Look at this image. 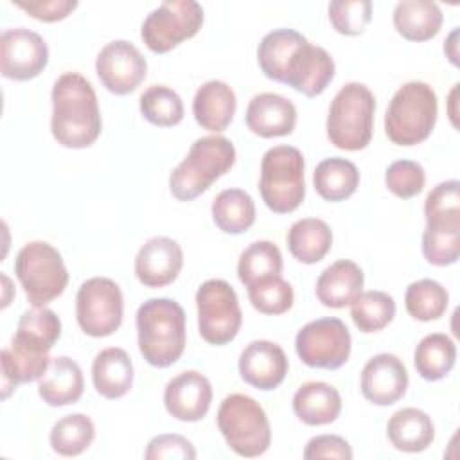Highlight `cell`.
Here are the masks:
<instances>
[{
	"instance_id": "1",
	"label": "cell",
	"mask_w": 460,
	"mask_h": 460,
	"mask_svg": "<svg viewBox=\"0 0 460 460\" xmlns=\"http://www.w3.org/2000/svg\"><path fill=\"white\" fill-rule=\"evenodd\" d=\"M61 338V320L47 307L25 311L16 325L11 345L0 354L2 399H7L18 385L40 379L50 365L49 352Z\"/></svg>"
},
{
	"instance_id": "2",
	"label": "cell",
	"mask_w": 460,
	"mask_h": 460,
	"mask_svg": "<svg viewBox=\"0 0 460 460\" xmlns=\"http://www.w3.org/2000/svg\"><path fill=\"white\" fill-rule=\"evenodd\" d=\"M50 131L58 144L84 149L95 144L102 131L101 110L92 83L79 72L61 74L50 92Z\"/></svg>"
},
{
	"instance_id": "3",
	"label": "cell",
	"mask_w": 460,
	"mask_h": 460,
	"mask_svg": "<svg viewBox=\"0 0 460 460\" xmlns=\"http://www.w3.org/2000/svg\"><path fill=\"white\" fill-rule=\"evenodd\" d=\"M138 350L156 368L176 363L187 343L185 311L172 298H149L137 311Z\"/></svg>"
},
{
	"instance_id": "4",
	"label": "cell",
	"mask_w": 460,
	"mask_h": 460,
	"mask_svg": "<svg viewBox=\"0 0 460 460\" xmlns=\"http://www.w3.org/2000/svg\"><path fill=\"white\" fill-rule=\"evenodd\" d=\"M235 164V147L230 138L207 135L196 138L187 156L172 169L169 190L178 201H192L210 189Z\"/></svg>"
},
{
	"instance_id": "5",
	"label": "cell",
	"mask_w": 460,
	"mask_h": 460,
	"mask_svg": "<svg viewBox=\"0 0 460 460\" xmlns=\"http://www.w3.org/2000/svg\"><path fill=\"white\" fill-rule=\"evenodd\" d=\"M437 115L438 99L435 90L422 81L404 83L386 108L385 133L397 146H417L431 135Z\"/></svg>"
},
{
	"instance_id": "6",
	"label": "cell",
	"mask_w": 460,
	"mask_h": 460,
	"mask_svg": "<svg viewBox=\"0 0 460 460\" xmlns=\"http://www.w3.org/2000/svg\"><path fill=\"white\" fill-rule=\"evenodd\" d=\"M376 97L363 83L343 84L329 106L327 138L343 151L365 149L374 133Z\"/></svg>"
},
{
	"instance_id": "7",
	"label": "cell",
	"mask_w": 460,
	"mask_h": 460,
	"mask_svg": "<svg viewBox=\"0 0 460 460\" xmlns=\"http://www.w3.org/2000/svg\"><path fill=\"white\" fill-rule=\"evenodd\" d=\"M304 171V155L293 146H275L262 155L259 192L271 212L289 214L302 205L305 198Z\"/></svg>"
},
{
	"instance_id": "8",
	"label": "cell",
	"mask_w": 460,
	"mask_h": 460,
	"mask_svg": "<svg viewBox=\"0 0 460 460\" xmlns=\"http://www.w3.org/2000/svg\"><path fill=\"white\" fill-rule=\"evenodd\" d=\"M217 428L226 446L239 456L255 458L271 444V426L264 408L250 395L230 394L217 410Z\"/></svg>"
},
{
	"instance_id": "9",
	"label": "cell",
	"mask_w": 460,
	"mask_h": 460,
	"mask_svg": "<svg viewBox=\"0 0 460 460\" xmlns=\"http://www.w3.org/2000/svg\"><path fill=\"white\" fill-rule=\"evenodd\" d=\"M14 273L32 307H45L58 298L66 284L68 271L61 253L47 241H31L14 259Z\"/></svg>"
},
{
	"instance_id": "10",
	"label": "cell",
	"mask_w": 460,
	"mask_h": 460,
	"mask_svg": "<svg viewBox=\"0 0 460 460\" xmlns=\"http://www.w3.org/2000/svg\"><path fill=\"white\" fill-rule=\"evenodd\" d=\"M198 331L210 345L230 343L241 329L243 311L235 289L223 279H208L196 291Z\"/></svg>"
},
{
	"instance_id": "11",
	"label": "cell",
	"mask_w": 460,
	"mask_h": 460,
	"mask_svg": "<svg viewBox=\"0 0 460 460\" xmlns=\"http://www.w3.org/2000/svg\"><path fill=\"white\" fill-rule=\"evenodd\" d=\"M205 20L194 0H167L153 9L140 27V38L155 54H165L198 34Z\"/></svg>"
},
{
	"instance_id": "12",
	"label": "cell",
	"mask_w": 460,
	"mask_h": 460,
	"mask_svg": "<svg viewBox=\"0 0 460 460\" xmlns=\"http://www.w3.org/2000/svg\"><path fill=\"white\" fill-rule=\"evenodd\" d=\"M75 318L84 334L92 338L111 336L124 318L120 286L108 277L84 280L75 295Z\"/></svg>"
},
{
	"instance_id": "13",
	"label": "cell",
	"mask_w": 460,
	"mask_h": 460,
	"mask_svg": "<svg viewBox=\"0 0 460 460\" xmlns=\"http://www.w3.org/2000/svg\"><path fill=\"white\" fill-rule=\"evenodd\" d=\"M352 338L347 325L334 316L305 323L295 338V350L311 368L336 370L350 356Z\"/></svg>"
},
{
	"instance_id": "14",
	"label": "cell",
	"mask_w": 460,
	"mask_h": 460,
	"mask_svg": "<svg viewBox=\"0 0 460 460\" xmlns=\"http://www.w3.org/2000/svg\"><path fill=\"white\" fill-rule=\"evenodd\" d=\"M95 72L108 92L128 95L146 79L147 61L131 41L113 40L97 54Z\"/></svg>"
},
{
	"instance_id": "15",
	"label": "cell",
	"mask_w": 460,
	"mask_h": 460,
	"mask_svg": "<svg viewBox=\"0 0 460 460\" xmlns=\"http://www.w3.org/2000/svg\"><path fill=\"white\" fill-rule=\"evenodd\" d=\"M49 63L47 41L25 27L7 29L0 36V72L11 81L38 77Z\"/></svg>"
},
{
	"instance_id": "16",
	"label": "cell",
	"mask_w": 460,
	"mask_h": 460,
	"mask_svg": "<svg viewBox=\"0 0 460 460\" xmlns=\"http://www.w3.org/2000/svg\"><path fill=\"white\" fill-rule=\"evenodd\" d=\"M334 59L331 54L307 40L291 54L282 83L305 97L320 95L334 79Z\"/></svg>"
},
{
	"instance_id": "17",
	"label": "cell",
	"mask_w": 460,
	"mask_h": 460,
	"mask_svg": "<svg viewBox=\"0 0 460 460\" xmlns=\"http://www.w3.org/2000/svg\"><path fill=\"white\" fill-rule=\"evenodd\" d=\"M408 383L410 377L404 363L395 354L381 352L365 363L359 388L368 402L376 406H390L404 397Z\"/></svg>"
},
{
	"instance_id": "18",
	"label": "cell",
	"mask_w": 460,
	"mask_h": 460,
	"mask_svg": "<svg viewBox=\"0 0 460 460\" xmlns=\"http://www.w3.org/2000/svg\"><path fill=\"white\" fill-rule=\"evenodd\" d=\"M212 395L207 376L198 370H183L165 385L164 406L176 420L198 422L208 413Z\"/></svg>"
},
{
	"instance_id": "19",
	"label": "cell",
	"mask_w": 460,
	"mask_h": 460,
	"mask_svg": "<svg viewBox=\"0 0 460 460\" xmlns=\"http://www.w3.org/2000/svg\"><path fill=\"white\" fill-rule=\"evenodd\" d=\"M183 266L181 246L165 235L147 239L135 257V275L146 288H165L172 284Z\"/></svg>"
},
{
	"instance_id": "20",
	"label": "cell",
	"mask_w": 460,
	"mask_h": 460,
	"mask_svg": "<svg viewBox=\"0 0 460 460\" xmlns=\"http://www.w3.org/2000/svg\"><path fill=\"white\" fill-rule=\"evenodd\" d=\"M237 367L244 383L268 392L282 385L289 370V361L279 343L255 340L243 349Z\"/></svg>"
},
{
	"instance_id": "21",
	"label": "cell",
	"mask_w": 460,
	"mask_h": 460,
	"mask_svg": "<svg viewBox=\"0 0 460 460\" xmlns=\"http://www.w3.org/2000/svg\"><path fill=\"white\" fill-rule=\"evenodd\" d=\"M244 119L253 135L262 138L286 137L291 135L296 126V108L291 99L264 92L252 97Z\"/></svg>"
},
{
	"instance_id": "22",
	"label": "cell",
	"mask_w": 460,
	"mask_h": 460,
	"mask_svg": "<svg viewBox=\"0 0 460 460\" xmlns=\"http://www.w3.org/2000/svg\"><path fill=\"white\" fill-rule=\"evenodd\" d=\"M237 99L234 90L219 79L203 83L192 99V113L196 122L212 133L225 131L234 120Z\"/></svg>"
},
{
	"instance_id": "23",
	"label": "cell",
	"mask_w": 460,
	"mask_h": 460,
	"mask_svg": "<svg viewBox=\"0 0 460 460\" xmlns=\"http://www.w3.org/2000/svg\"><path fill=\"white\" fill-rule=\"evenodd\" d=\"M363 270L349 259H340L327 266L316 279V298L322 305L341 309L363 291Z\"/></svg>"
},
{
	"instance_id": "24",
	"label": "cell",
	"mask_w": 460,
	"mask_h": 460,
	"mask_svg": "<svg viewBox=\"0 0 460 460\" xmlns=\"http://www.w3.org/2000/svg\"><path fill=\"white\" fill-rule=\"evenodd\" d=\"M84 379L81 367L68 356L50 359L49 368L40 377L38 394L49 406H68L81 399Z\"/></svg>"
},
{
	"instance_id": "25",
	"label": "cell",
	"mask_w": 460,
	"mask_h": 460,
	"mask_svg": "<svg viewBox=\"0 0 460 460\" xmlns=\"http://www.w3.org/2000/svg\"><path fill=\"white\" fill-rule=\"evenodd\" d=\"M133 361L120 347L101 350L92 363V381L99 395L106 399H120L133 386Z\"/></svg>"
},
{
	"instance_id": "26",
	"label": "cell",
	"mask_w": 460,
	"mask_h": 460,
	"mask_svg": "<svg viewBox=\"0 0 460 460\" xmlns=\"http://www.w3.org/2000/svg\"><path fill=\"white\" fill-rule=\"evenodd\" d=\"M293 411L307 426H325L340 417L341 395L325 381H307L293 395Z\"/></svg>"
},
{
	"instance_id": "27",
	"label": "cell",
	"mask_w": 460,
	"mask_h": 460,
	"mask_svg": "<svg viewBox=\"0 0 460 460\" xmlns=\"http://www.w3.org/2000/svg\"><path fill=\"white\" fill-rule=\"evenodd\" d=\"M386 435L395 449L420 453L435 440V426L426 411L419 408H402L390 417Z\"/></svg>"
},
{
	"instance_id": "28",
	"label": "cell",
	"mask_w": 460,
	"mask_h": 460,
	"mask_svg": "<svg viewBox=\"0 0 460 460\" xmlns=\"http://www.w3.org/2000/svg\"><path fill=\"white\" fill-rule=\"evenodd\" d=\"M394 27L408 41H428L442 27L444 14L431 0H402L394 7Z\"/></svg>"
},
{
	"instance_id": "29",
	"label": "cell",
	"mask_w": 460,
	"mask_h": 460,
	"mask_svg": "<svg viewBox=\"0 0 460 460\" xmlns=\"http://www.w3.org/2000/svg\"><path fill=\"white\" fill-rule=\"evenodd\" d=\"M286 241L291 255L298 262L316 264L332 246V230L323 219L304 217L289 226Z\"/></svg>"
},
{
	"instance_id": "30",
	"label": "cell",
	"mask_w": 460,
	"mask_h": 460,
	"mask_svg": "<svg viewBox=\"0 0 460 460\" xmlns=\"http://www.w3.org/2000/svg\"><path fill=\"white\" fill-rule=\"evenodd\" d=\"M313 185L322 199L332 203L345 201L359 187V171L347 158H325L314 167Z\"/></svg>"
},
{
	"instance_id": "31",
	"label": "cell",
	"mask_w": 460,
	"mask_h": 460,
	"mask_svg": "<svg viewBox=\"0 0 460 460\" xmlns=\"http://www.w3.org/2000/svg\"><path fill=\"white\" fill-rule=\"evenodd\" d=\"M212 219L223 234L239 235L255 223L253 198L243 189H225L212 201Z\"/></svg>"
},
{
	"instance_id": "32",
	"label": "cell",
	"mask_w": 460,
	"mask_h": 460,
	"mask_svg": "<svg viewBox=\"0 0 460 460\" xmlns=\"http://www.w3.org/2000/svg\"><path fill=\"white\" fill-rule=\"evenodd\" d=\"M456 345L444 332L426 334L413 352L417 374L426 381L444 379L455 367Z\"/></svg>"
},
{
	"instance_id": "33",
	"label": "cell",
	"mask_w": 460,
	"mask_h": 460,
	"mask_svg": "<svg viewBox=\"0 0 460 460\" xmlns=\"http://www.w3.org/2000/svg\"><path fill=\"white\" fill-rule=\"evenodd\" d=\"M305 41V36H302L295 29H275L268 32L257 49V61L262 70V74L277 83H282L286 65L291 58V54Z\"/></svg>"
},
{
	"instance_id": "34",
	"label": "cell",
	"mask_w": 460,
	"mask_h": 460,
	"mask_svg": "<svg viewBox=\"0 0 460 460\" xmlns=\"http://www.w3.org/2000/svg\"><path fill=\"white\" fill-rule=\"evenodd\" d=\"M95 438V426L84 413H70L54 422L49 442L52 451L61 456H77L84 453Z\"/></svg>"
},
{
	"instance_id": "35",
	"label": "cell",
	"mask_w": 460,
	"mask_h": 460,
	"mask_svg": "<svg viewBox=\"0 0 460 460\" xmlns=\"http://www.w3.org/2000/svg\"><path fill=\"white\" fill-rule=\"evenodd\" d=\"M395 316V300L385 291H361L350 302V318L361 332L383 331Z\"/></svg>"
},
{
	"instance_id": "36",
	"label": "cell",
	"mask_w": 460,
	"mask_h": 460,
	"mask_svg": "<svg viewBox=\"0 0 460 460\" xmlns=\"http://www.w3.org/2000/svg\"><path fill=\"white\" fill-rule=\"evenodd\" d=\"M282 266V253L275 243L255 241L243 250L237 262V277L248 288L261 279L280 275Z\"/></svg>"
},
{
	"instance_id": "37",
	"label": "cell",
	"mask_w": 460,
	"mask_h": 460,
	"mask_svg": "<svg viewBox=\"0 0 460 460\" xmlns=\"http://www.w3.org/2000/svg\"><path fill=\"white\" fill-rule=\"evenodd\" d=\"M449 304L446 288L433 279H420L406 288L404 307L408 314L419 322L438 320Z\"/></svg>"
},
{
	"instance_id": "38",
	"label": "cell",
	"mask_w": 460,
	"mask_h": 460,
	"mask_svg": "<svg viewBox=\"0 0 460 460\" xmlns=\"http://www.w3.org/2000/svg\"><path fill=\"white\" fill-rule=\"evenodd\" d=\"M142 117L153 126L172 128L183 120L181 97L165 84H153L146 88L138 101Z\"/></svg>"
},
{
	"instance_id": "39",
	"label": "cell",
	"mask_w": 460,
	"mask_h": 460,
	"mask_svg": "<svg viewBox=\"0 0 460 460\" xmlns=\"http://www.w3.org/2000/svg\"><path fill=\"white\" fill-rule=\"evenodd\" d=\"M422 255L433 266L455 264L460 257V221L426 223Z\"/></svg>"
},
{
	"instance_id": "40",
	"label": "cell",
	"mask_w": 460,
	"mask_h": 460,
	"mask_svg": "<svg viewBox=\"0 0 460 460\" xmlns=\"http://www.w3.org/2000/svg\"><path fill=\"white\" fill-rule=\"evenodd\" d=\"M248 298L252 305L262 314H284L295 302L293 288L280 275L261 279L248 288Z\"/></svg>"
},
{
	"instance_id": "41",
	"label": "cell",
	"mask_w": 460,
	"mask_h": 460,
	"mask_svg": "<svg viewBox=\"0 0 460 460\" xmlns=\"http://www.w3.org/2000/svg\"><path fill=\"white\" fill-rule=\"evenodd\" d=\"M329 20L336 32L345 36H358L372 20V2L334 0L329 4Z\"/></svg>"
},
{
	"instance_id": "42",
	"label": "cell",
	"mask_w": 460,
	"mask_h": 460,
	"mask_svg": "<svg viewBox=\"0 0 460 460\" xmlns=\"http://www.w3.org/2000/svg\"><path fill=\"white\" fill-rule=\"evenodd\" d=\"M426 223L460 221V183L458 180L440 181L424 201Z\"/></svg>"
},
{
	"instance_id": "43",
	"label": "cell",
	"mask_w": 460,
	"mask_h": 460,
	"mask_svg": "<svg viewBox=\"0 0 460 460\" xmlns=\"http://www.w3.org/2000/svg\"><path fill=\"white\" fill-rule=\"evenodd\" d=\"M385 183L394 196L410 199L422 192L426 185V172L424 167L413 160H395L386 167Z\"/></svg>"
},
{
	"instance_id": "44",
	"label": "cell",
	"mask_w": 460,
	"mask_h": 460,
	"mask_svg": "<svg viewBox=\"0 0 460 460\" xmlns=\"http://www.w3.org/2000/svg\"><path fill=\"white\" fill-rule=\"evenodd\" d=\"M144 456L147 460H192L196 449L190 440L176 433H162L147 442Z\"/></svg>"
},
{
	"instance_id": "45",
	"label": "cell",
	"mask_w": 460,
	"mask_h": 460,
	"mask_svg": "<svg viewBox=\"0 0 460 460\" xmlns=\"http://www.w3.org/2000/svg\"><path fill=\"white\" fill-rule=\"evenodd\" d=\"M352 456H354L352 447L340 435H316L305 444V449H304L305 460H318V458L350 460Z\"/></svg>"
},
{
	"instance_id": "46",
	"label": "cell",
	"mask_w": 460,
	"mask_h": 460,
	"mask_svg": "<svg viewBox=\"0 0 460 460\" xmlns=\"http://www.w3.org/2000/svg\"><path fill=\"white\" fill-rule=\"evenodd\" d=\"M13 4L40 22L65 20L77 7L75 0H29Z\"/></svg>"
},
{
	"instance_id": "47",
	"label": "cell",
	"mask_w": 460,
	"mask_h": 460,
	"mask_svg": "<svg viewBox=\"0 0 460 460\" xmlns=\"http://www.w3.org/2000/svg\"><path fill=\"white\" fill-rule=\"evenodd\" d=\"M444 52L449 63L458 66V27H455L447 36V40L444 41Z\"/></svg>"
},
{
	"instance_id": "48",
	"label": "cell",
	"mask_w": 460,
	"mask_h": 460,
	"mask_svg": "<svg viewBox=\"0 0 460 460\" xmlns=\"http://www.w3.org/2000/svg\"><path fill=\"white\" fill-rule=\"evenodd\" d=\"M456 93H458V84L453 86L451 93H449V117L453 126H456V110H455V102H456Z\"/></svg>"
}]
</instances>
